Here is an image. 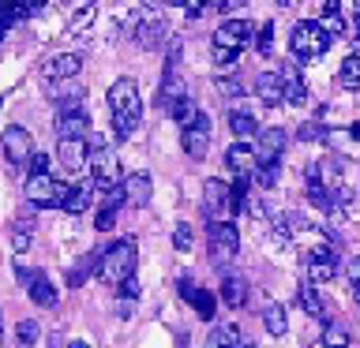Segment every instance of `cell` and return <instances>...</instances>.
<instances>
[{
    "mask_svg": "<svg viewBox=\"0 0 360 348\" xmlns=\"http://www.w3.org/2000/svg\"><path fill=\"white\" fill-rule=\"evenodd\" d=\"M109 109H112V135L124 142L131 139L135 128L143 120V98H139V86L135 79H117L109 86Z\"/></svg>",
    "mask_w": 360,
    "mask_h": 348,
    "instance_id": "obj_1",
    "label": "cell"
},
{
    "mask_svg": "<svg viewBox=\"0 0 360 348\" xmlns=\"http://www.w3.org/2000/svg\"><path fill=\"white\" fill-rule=\"evenodd\" d=\"M135 258H139V251H135V240H128V236H124V240H117V243H109V247H105L98 277L105 281V285L120 288L124 281L135 274Z\"/></svg>",
    "mask_w": 360,
    "mask_h": 348,
    "instance_id": "obj_2",
    "label": "cell"
},
{
    "mask_svg": "<svg viewBox=\"0 0 360 348\" xmlns=\"http://www.w3.org/2000/svg\"><path fill=\"white\" fill-rule=\"evenodd\" d=\"M334 34L323 27V22L315 19H300L297 27H292V38H289V49H292V60H315V56H323L330 49Z\"/></svg>",
    "mask_w": 360,
    "mask_h": 348,
    "instance_id": "obj_3",
    "label": "cell"
},
{
    "mask_svg": "<svg viewBox=\"0 0 360 348\" xmlns=\"http://www.w3.org/2000/svg\"><path fill=\"white\" fill-rule=\"evenodd\" d=\"M90 176H94L98 191H117L120 187V157L105 139L90 142Z\"/></svg>",
    "mask_w": 360,
    "mask_h": 348,
    "instance_id": "obj_4",
    "label": "cell"
},
{
    "mask_svg": "<svg viewBox=\"0 0 360 348\" xmlns=\"http://www.w3.org/2000/svg\"><path fill=\"white\" fill-rule=\"evenodd\" d=\"M255 34H259V22L252 19H225L218 30H214V53H233L240 56L248 45H255Z\"/></svg>",
    "mask_w": 360,
    "mask_h": 348,
    "instance_id": "obj_5",
    "label": "cell"
},
{
    "mask_svg": "<svg viewBox=\"0 0 360 348\" xmlns=\"http://www.w3.org/2000/svg\"><path fill=\"white\" fill-rule=\"evenodd\" d=\"M27 199L34 202V206H64L68 191H72V184H64V180H53L49 173H34L27 176Z\"/></svg>",
    "mask_w": 360,
    "mask_h": 348,
    "instance_id": "obj_6",
    "label": "cell"
},
{
    "mask_svg": "<svg viewBox=\"0 0 360 348\" xmlns=\"http://www.w3.org/2000/svg\"><path fill=\"white\" fill-rule=\"evenodd\" d=\"M240 251V232L233 221H210V258L218 266H229Z\"/></svg>",
    "mask_w": 360,
    "mask_h": 348,
    "instance_id": "obj_7",
    "label": "cell"
},
{
    "mask_svg": "<svg viewBox=\"0 0 360 348\" xmlns=\"http://www.w3.org/2000/svg\"><path fill=\"white\" fill-rule=\"evenodd\" d=\"M210 135H214V123H210L207 112H195V120L180 128V146H184V154L191 161H202V157H207Z\"/></svg>",
    "mask_w": 360,
    "mask_h": 348,
    "instance_id": "obj_8",
    "label": "cell"
},
{
    "mask_svg": "<svg viewBox=\"0 0 360 348\" xmlns=\"http://www.w3.org/2000/svg\"><path fill=\"white\" fill-rule=\"evenodd\" d=\"M176 292H180V300H184V303H191V307H195V314H199L202 322L214 319V311H218V300H214L210 288H199L195 281L184 274V277L176 281Z\"/></svg>",
    "mask_w": 360,
    "mask_h": 348,
    "instance_id": "obj_9",
    "label": "cell"
},
{
    "mask_svg": "<svg viewBox=\"0 0 360 348\" xmlns=\"http://www.w3.org/2000/svg\"><path fill=\"white\" fill-rule=\"evenodd\" d=\"M0 142H4V157L11 165H27L30 154H34V139L27 128H19V123H11V128H4V135H0Z\"/></svg>",
    "mask_w": 360,
    "mask_h": 348,
    "instance_id": "obj_10",
    "label": "cell"
},
{
    "mask_svg": "<svg viewBox=\"0 0 360 348\" xmlns=\"http://www.w3.org/2000/svg\"><path fill=\"white\" fill-rule=\"evenodd\" d=\"M53 128H56V139H86L90 116H86V112L79 109V105H64L60 112H56Z\"/></svg>",
    "mask_w": 360,
    "mask_h": 348,
    "instance_id": "obj_11",
    "label": "cell"
},
{
    "mask_svg": "<svg viewBox=\"0 0 360 348\" xmlns=\"http://www.w3.org/2000/svg\"><path fill=\"white\" fill-rule=\"evenodd\" d=\"M225 210H233L229 187L221 180H207V187H202V213H207V221H225Z\"/></svg>",
    "mask_w": 360,
    "mask_h": 348,
    "instance_id": "obj_12",
    "label": "cell"
},
{
    "mask_svg": "<svg viewBox=\"0 0 360 348\" xmlns=\"http://www.w3.org/2000/svg\"><path fill=\"white\" fill-rule=\"evenodd\" d=\"M45 79L49 83H60V79H75L79 72H83V56L79 53H53L49 60H45Z\"/></svg>",
    "mask_w": 360,
    "mask_h": 348,
    "instance_id": "obj_13",
    "label": "cell"
},
{
    "mask_svg": "<svg viewBox=\"0 0 360 348\" xmlns=\"http://www.w3.org/2000/svg\"><path fill=\"white\" fill-rule=\"evenodd\" d=\"M255 94H259V101H263L266 109H278L281 101H285V79H281V72H259Z\"/></svg>",
    "mask_w": 360,
    "mask_h": 348,
    "instance_id": "obj_14",
    "label": "cell"
},
{
    "mask_svg": "<svg viewBox=\"0 0 360 348\" xmlns=\"http://www.w3.org/2000/svg\"><path fill=\"white\" fill-rule=\"evenodd\" d=\"M225 165H229L233 173H255L259 168V150L248 139H236L229 150H225Z\"/></svg>",
    "mask_w": 360,
    "mask_h": 348,
    "instance_id": "obj_15",
    "label": "cell"
},
{
    "mask_svg": "<svg viewBox=\"0 0 360 348\" xmlns=\"http://www.w3.org/2000/svg\"><path fill=\"white\" fill-rule=\"evenodd\" d=\"M86 157H90L86 139H60V146H56V161H60L68 173H79V168L86 165Z\"/></svg>",
    "mask_w": 360,
    "mask_h": 348,
    "instance_id": "obj_16",
    "label": "cell"
},
{
    "mask_svg": "<svg viewBox=\"0 0 360 348\" xmlns=\"http://www.w3.org/2000/svg\"><path fill=\"white\" fill-rule=\"evenodd\" d=\"M285 139L289 135L281 128H266L263 135H259V165H270V161H281V154H285Z\"/></svg>",
    "mask_w": 360,
    "mask_h": 348,
    "instance_id": "obj_17",
    "label": "cell"
},
{
    "mask_svg": "<svg viewBox=\"0 0 360 348\" xmlns=\"http://www.w3.org/2000/svg\"><path fill=\"white\" fill-rule=\"evenodd\" d=\"M150 176L146 173H131V176H124V199H128V206H146L150 202Z\"/></svg>",
    "mask_w": 360,
    "mask_h": 348,
    "instance_id": "obj_18",
    "label": "cell"
},
{
    "mask_svg": "<svg viewBox=\"0 0 360 348\" xmlns=\"http://www.w3.org/2000/svg\"><path fill=\"white\" fill-rule=\"evenodd\" d=\"M27 292H30V300L38 303V307H56V288H53V281L45 277L41 269H30Z\"/></svg>",
    "mask_w": 360,
    "mask_h": 348,
    "instance_id": "obj_19",
    "label": "cell"
},
{
    "mask_svg": "<svg viewBox=\"0 0 360 348\" xmlns=\"http://www.w3.org/2000/svg\"><path fill=\"white\" fill-rule=\"evenodd\" d=\"M135 38L143 45H158L165 38V19L158 15V8H146V15H139V30H135Z\"/></svg>",
    "mask_w": 360,
    "mask_h": 348,
    "instance_id": "obj_20",
    "label": "cell"
},
{
    "mask_svg": "<svg viewBox=\"0 0 360 348\" xmlns=\"http://www.w3.org/2000/svg\"><path fill=\"white\" fill-rule=\"evenodd\" d=\"M281 79H285V101L289 105H304V101H308V83H304L300 79V72H297V64H285L281 67Z\"/></svg>",
    "mask_w": 360,
    "mask_h": 348,
    "instance_id": "obj_21",
    "label": "cell"
},
{
    "mask_svg": "<svg viewBox=\"0 0 360 348\" xmlns=\"http://www.w3.org/2000/svg\"><path fill=\"white\" fill-rule=\"evenodd\" d=\"M94 180H86V184H75L72 191H68V199H64V210L68 213H83L90 210V199H94Z\"/></svg>",
    "mask_w": 360,
    "mask_h": 348,
    "instance_id": "obj_22",
    "label": "cell"
},
{
    "mask_svg": "<svg viewBox=\"0 0 360 348\" xmlns=\"http://www.w3.org/2000/svg\"><path fill=\"white\" fill-rule=\"evenodd\" d=\"M221 300L229 303V307H244V300H248V281L240 274H225L221 281Z\"/></svg>",
    "mask_w": 360,
    "mask_h": 348,
    "instance_id": "obj_23",
    "label": "cell"
},
{
    "mask_svg": "<svg viewBox=\"0 0 360 348\" xmlns=\"http://www.w3.org/2000/svg\"><path fill=\"white\" fill-rule=\"evenodd\" d=\"M101 255H105V251H90V255H83V258H79V262H75V269L68 274V285H72V288H79V285H83V281H86L90 274H98V269H101Z\"/></svg>",
    "mask_w": 360,
    "mask_h": 348,
    "instance_id": "obj_24",
    "label": "cell"
},
{
    "mask_svg": "<svg viewBox=\"0 0 360 348\" xmlns=\"http://www.w3.org/2000/svg\"><path fill=\"white\" fill-rule=\"evenodd\" d=\"M297 300H300V307L311 314V319H323L326 314V303H323V296H319V288L311 285V281H304V285L297 288Z\"/></svg>",
    "mask_w": 360,
    "mask_h": 348,
    "instance_id": "obj_25",
    "label": "cell"
},
{
    "mask_svg": "<svg viewBox=\"0 0 360 348\" xmlns=\"http://www.w3.org/2000/svg\"><path fill=\"white\" fill-rule=\"evenodd\" d=\"M263 326H266V333H270V337H281V333L289 330L285 307H281V303H274V300H270L266 307H263Z\"/></svg>",
    "mask_w": 360,
    "mask_h": 348,
    "instance_id": "obj_26",
    "label": "cell"
},
{
    "mask_svg": "<svg viewBox=\"0 0 360 348\" xmlns=\"http://www.w3.org/2000/svg\"><path fill=\"white\" fill-rule=\"evenodd\" d=\"M83 98V86H75L72 79H60V83L49 86V101H60V105H75Z\"/></svg>",
    "mask_w": 360,
    "mask_h": 348,
    "instance_id": "obj_27",
    "label": "cell"
},
{
    "mask_svg": "<svg viewBox=\"0 0 360 348\" xmlns=\"http://www.w3.org/2000/svg\"><path fill=\"white\" fill-rule=\"evenodd\" d=\"M323 27L326 30H330L334 34V38H338V34H345V19H342V4H338V0H323Z\"/></svg>",
    "mask_w": 360,
    "mask_h": 348,
    "instance_id": "obj_28",
    "label": "cell"
},
{
    "mask_svg": "<svg viewBox=\"0 0 360 348\" xmlns=\"http://www.w3.org/2000/svg\"><path fill=\"white\" fill-rule=\"evenodd\" d=\"M338 83H342L345 90H360V53H353V56H345V60H342Z\"/></svg>",
    "mask_w": 360,
    "mask_h": 348,
    "instance_id": "obj_29",
    "label": "cell"
},
{
    "mask_svg": "<svg viewBox=\"0 0 360 348\" xmlns=\"http://www.w3.org/2000/svg\"><path fill=\"white\" fill-rule=\"evenodd\" d=\"M229 131L236 135V139H252V135H255V116H252V112H244V109L229 112Z\"/></svg>",
    "mask_w": 360,
    "mask_h": 348,
    "instance_id": "obj_30",
    "label": "cell"
},
{
    "mask_svg": "<svg viewBox=\"0 0 360 348\" xmlns=\"http://www.w3.org/2000/svg\"><path fill=\"white\" fill-rule=\"evenodd\" d=\"M30 240H34V221H30V218H19L15 225H11V247L22 255V251L30 247Z\"/></svg>",
    "mask_w": 360,
    "mask_h": 348,
    "instance_id": "obj_31",
    "label": "cell"
},
{
    "mask_svg": "<svg viewBox=\"0 0 360 348\" xmlns=\"http://www.w3.org/2000/svg\"><path fill=\"white\" fill-rule=\"evenodd\" d=\"M248 176H252V173H236V184L229 187V206H233V213H244V210H248Z\"/></svg>",
    "mask_w": 360,
    "mask_h": 348,
    "instance_id": "obj_32",
    "label": "cell"
},
{
    "mask_svg": "<svg viewBox=\"0 0 360 348\" xmlns=\"http://www.w3.org/2000/svg\"><path fill=\"white\" fill-rule=\"evenodd\" d=\"M169 112H173V120L180 123V128H184V123H191V120H195V101H191V98H184V94H180L176 101H169Z\"/></svg>",
    "mask_w": 360,
    "mask_h": 348,
    "instance_id": "obj_33",
    "label": "cell"
},
{
    "mask_svg": "<svg viewBox=\"0 0 360 348\" xmlns=\"http://www.w3.org/2000/svg\"><path fill=\"white\" fill-rule=\"evenodd\" d=\"M236 341H240V330H236V326H218V330L210 333L207 348H233Z\"/></svg>",
    "mask_w": 360,
    "mask_h": 348,
    "instance_id": "obj_34",
    "label": "cell"
},
{
    "mask_svg": "<svg viewBox=\"0 0 360 348\" xmlns=\"http://www.w3.org/2000/svg\"><path fill=\"white\" fill-rule=\"evenodd\" d=\"M319 348H349V330L345 326H326Z\"/></svg>",
    "mask_w": 360,
    "mask_h": 348,
    "instance_id": "obj_35",
    "label": "cell"
},
{
    "mask_svg": "<svg viewBox=\"0 0 360 348\" xmlns=\"http://www.w3.org/2000/svg\"><path fill=\"white\" fill-rule=\"evenodd\" d=\"M278 176H281V165H278V161H270V165H259V168H255V180H259V187H266V191L278 184Z\"/></svg>",
    "mask_w": 360,
    "mask_h": 348,
    "instance_id": "obj_36",
    "label": "cell"
},
{
    "mask_svg": "<svg viewBox=\"0 0 360 348\" xmlns=\"http://www.w3.org/2000/svg\"><path fill=\"white\" fill-rule=\"evenodd\" d=\"M38 333H41V330H38V322H34V319H22V322L15 326V337H19L22 348H30L34 341H38Z\"/></svg>",
    "mask_w": 360,
    "mask_h": 348,
    "instance_id": "obj_37",
    "label": "cell"
},
{
    "mask_svg": "<svg viewBox=\"0 0 360 348\" xmlns=\"http://www.w3.org/2000/svg\"><path fill=\"white\" fill-rule=\"evenodd\" d=\"M94 15H98V8H94V4L79 8L75 15H72V27H68V30H72V34H83V30L90 27V22H94Z\"/></svg>",
    "mask_w": 360,
    "mask_h": 348,
    "instance_id": "obj_38",
    "label": "cell"
},
{
    "mask_svg": "<svg viewBox=\"0 0 360 348\" xmlns=\"http://www.w3.org/2000/svg\"><path fill=\"white\" fill-rule=\"evenodd\" d=\"M191 243H195L191 225H176V229H173V247H176V251H191Z\"/></svg>",
    "mask_w": 360,
    "mask_h": 348,
    "instance_id": "obj_39",
    "label": "cell"
},
{
    "mask_svg": "<svg viewBox=\"0 0 360 348\" xmlns=\"http://www.w3.org/2000/svg\"><path fill=\"white\" fill-rule=\"evenodd\" d=\"M270 45H274V22H259V34H255V49L259 53H270Z\"/></svg>",
    "mask_w": 360,
    "mask_h": 348,
    "instance_id": "obj_40",
    "label": "cell"
},
{
    "mask_svg": "<svg viewBox=\"0 0 360 348\" xmlns=\"http://www.w3.org/2000/svg\"><path fill=\"white\" fill-rule=\"evenodd\" d=\"M180 11H188V15H202V11H210V0H173Z\"/></svg>",
    "mask_w": 360,
    "mask_h": 348,
    "instance_id": "obj_41",
    "label": "cell"
},
{
    "mask_svg": "<svg viewBox=\"0 0 360 348\" xmlns=\"http://www.w3.org/2000/svg\"><path fill=\"white\" fill-rule=\"evenodd\" d=\"M300 139L323 142V139H326V128H323V123H304V128H300Z\"/></svg>",
    "mask_w": 360,
    "mask_h": 348,
    "instance_id": "obj_42",
    "label": "cell"
},
{
    "mask_svg": "<svg viewBox=\"0 0 360 348\" xmlns=\"http://www.w3.org/2000/svg\"><path fill=\"white\" fill-rule=\"evenodd\" d=\"M27 165H30V176H34V173H49V157H45L41 150H34Z\"/></svg>",
    "mask_w": 360,
    "mask_h": 348,
    "instance_id": "obj_43",
    "label": "cell"
},
{
    "mask_svg": "<svg viewBox=\"0 0 360 348\" xmlns=\"http://www.w3.org/2000/svg\"><path fill=\"white\" fill-rule=\"evenodd\" d=\"M120 296H124V300H139V281H135V274L120 285Z\"/></svg>",
    "mask_w": 360,
    "mask_h": 348,
    "instance_id": "obj_44",
    "label": "cell"
},
{
    "mask_svg": "<svg viewBox=\"0 0 360 348\" xmlns=\"http://www.w3.org/2000/svg\"><path fill=\"white\" fill-rule=\"evenodd\" d=\"M240 90H244V86L236 83V79H221V94H225V98H236Z\"/></svg>",
    "mask_w": 360,
    "mask_h": 348,
    "instance_id": "obj_45",
    "label": "cell"
},
{
    "mask_svg": "<svg viewBox=\"0 0 360 348\" xmlns=\"http://www.w3.org/2000/svg\"><path fill=\"white\" fill-rule=\"evenodd\" d=\"M345 274H349V281H353V285H360V258H349Z\"/></svg>",
    "mask_w": 360,
    "mask_h": 348,
    "instance_id": "obj_46",
    "label": "cell"
},
{
    "mask_svg": "<svg viewBox=\"0 0 360 348\" xmlns=\"http://www.w3.org/2000/svg\"><path fill=\"white\" fill-rule=\"evenodd\" d=\"M19 8L30 15V11H41V8H45V0H19Z\"/></svg>",
    "mask_w": 360,
    "mask_h": 348,
    "instance_id": "obj_47",
    "label": "cell"
},
{
    "mask_svg": "<svg viewBox=\"0 0 360 348\" xmlns=\"http://www.w3.org/2000/svg\"><path fill=\"white\" fill-rule=\"evenodd\" d=\"M233 348H255V344H252V341H244V337H240V341H236Z\"/></svg>",
    "mask_w": 360,
    "mask_h": 348,
    "instance_id": "obj_48",
    "label": "cell"
},
{
    "mask_svg": "<svg viewBox=\"0 0 360 348\" xmlns=\"http://www.w3.org/2000/svg\"><path fill=\"white\" fill-rule=\"evenodd\" d=\"M244 4H248V0H229L225 8H244Z\"/></svg>",
    "mask_w": 360,
    "mask_h": 348,
    "instance_id": "obj_49",
    "label": "cell"
},
{
    "mask_svg": "<svg viewBox=\"0 0 360 348\" xmlns=\"http://www.w3.org/2000/svg\"><path fill=\"white\" fill-rule=\"evenodd\" d=\"M349 135H353V139H360V123H353V128H349Z\"/></svg>",
    "mask_w": 360,
    "mask_h": 348,
    "instance_id": "obj_50",
    "label": "cell"
},
{
    "mask_svg": "<svg viewBox=\"0 0 360 348\" xmlns=\"http://www.w3.org/2000/svg\"><path fill=\"white\" fill-rule=\"evenodd\" d=\"M158 4H162V0H143V8H158Z\"/></svg>",
    "mask_w": 360,
    "mask_h": 348,
    "instance_id": "obj_51",
    "label": "cell"
},
{
    "mask_svg": "<svg viewBox=\"0 0 360 348\" xmlns=\"http://www.w3.org/2000/svg\"><path fill=\"white\" fill-rule=\"evenodd\" d=\"M68 348H90L86 341H72V344H68Z\"/></svg>",
    "mask_w": 360,
    "mask_h": 348,
    "instance_id": "obj_52",
    "label": "cell"
},
{
    "mask_svg": "<svg viewBox=\"0 0 360 348\" xmlns=\"http://www.w3.org/2000/svg\"><path fill=\"white\" fill-rule=\"evenodd\" d=\"M278 4H281V8H292V4H297V0H278Z\"/></svg>",
    "mask_w": 360,
    "mask_h": 348,
    "instance_id": "obj_53",
    "label": "cell"
},
{
    "mask_svg": "<svg viewBox=\"0 0 360 348\" xmlns=\"http://www.w3.org/2000/svg\"><path fill=\"white\" fill-rule=\"evenodd\" d=\"M4 34H8V27H4V22H0V41H4Z\"/></svg>",
    "mask_w": 360,
    "mask_h": 348,
    "instance_id": "obj_54",
    "label": "cell"
},
{
    "mask_svg": "<svg viewBox=\"0 0 360 348\" xmlns=\"http://www.w3.org/2000/svg\"><path fill=\"white\" fill-rule=\"evenodd\" d=\"M356 41H360V15H356Z\"/></svg>",
    "mask_w": 360,
    "mask_h": 348,
    "instance_id": "obj_55",
    "label": "cell"
},
{
    "mask_svg": "<svg viewBox=\"0 0 360 348\" xmlns=\"http://www.w3.org/2000/svg\"><path fill=\"white\" fill-rule=\"evenodd\" d=\"M353 8H356V15H360V0H353Z\"/></svg>",
    "mask_w": 360,
    "mask_h": 348,
    "instance_id": "obj_56",
    "label": "cell"
},
{
    "mask_svg": "<svg viewBox=\"0 0 360 348\" xmlns=\"http://www.w3.org/2000/svg\"><path fill=\"white\" fill-rule=\"evenodd\" d=\"M0 4H19V0H0Z\"/></svg>",
    "mask_w": 360,
    "mask_h": 348,
    "instance_id": "obj_57",
    "label": "cell"
},
{
    "mask_svg": "<svg viewBox=\"0 0 360 348\" xmlns=\"http://www.w3.org/2000/svg\"><path fill=\"white\" fill-rule=\"evenodd\" d=\"M64 4H68V0H64Z\"/></svg>",
    "mask_w": 360,
    "mask_h": 348,
    "instance_id": "obj_58",
    "label": "cell"
}]
</instances>
